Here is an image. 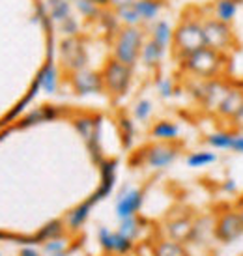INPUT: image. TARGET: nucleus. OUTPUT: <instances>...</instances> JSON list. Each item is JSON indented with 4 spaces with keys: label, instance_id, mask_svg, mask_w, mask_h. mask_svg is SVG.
<instances>
[{
    "label": "nucleus",
    "instance_id": "1",
    "mask_svg": "<svg viewBox=\"0 0 243 256\" xmlns=\"http://www.w3.org/2000/svg\"><path fill=\"white\" fill-rule=\"evenodd\" d=\"M202 21L200 17L193 15L191 10H186L178 26L174 28V38H172V50L176 52L180 60L196 52L198 49L206 47L204 43V32H202Z\"/></svg>",
    "mask_w": 243,
    "mask_h": 256
},
{
    "label": "nucleus",
    "instance_id": "2",
    "mask_svg": "<svg viewBox=\"0 0 243 256\" xmlns=\"http://www.w3.org/2000/svg\"><path fill=\"white\" fill-rule=\"evenodd\" d=\"M182 70L187 73L194 75L196 78H204V80H214V78H221L226 72L228 66V54H222L217 50L210 49V47H202L196 52L180 60Z\"/></svg>",
    "mask_w": 243,
    "mask_h": 256
},
{
    "label": "nucleus",
    "instance_id": "3",
    "mask_svg": "<svg viewBox=\"0 0 243 256\" xmlns=\"http://www.w3.org/2000/svg\"><path fill=\"white\" fill-rule=\"evenodd\" d=\"M144 47V36L142 30L138 26H124V28L118 32L114 42V58L122 64L133 66L138 62L140 58V52H142Z\"/></svg>",
    "mask_w": 243,
    "mask_h": 256
},
{
    "label": "nucleus",
    "instance_id": "4",
    "mask_svg": "<svg viewBox=\"0 0 243 256\" xmlns=\"http://www.w3.org/2000/svg\"><path fill=\"white\" fill-rule=\"evenodd\" d=\"M202 32H204V43L206 47L228 54L236 45V36L232 32V24L222 22L215 17H208L202 21Z\"/></svg>",
    "mask_w": 243,
    "mask_h": 256
},
{
    "label": "nucleus",
    "instance_id": "5",
    "mask_svg": "<svg viewBox=\"0 0 243 256\" xmlns=\"http://www.w3.org/2000/svg\"><path fill=\"white\" fill-rule=\"evenodd\" d=\"M131 70L129 66L118 62L116 58H110L105 68L101 70V78H103V88L105 92L110 94V98H122L126 96L129 84H131Z\"/></svg>",
    "mask_w": 243,
    "mask_h": 256
},
{
    "label": "nucleus",
    "instance_id": "6",
    "mask_svg": "<svg viewBox=\"0 0 243 256\" xmlns=\"http://www.w3.org/2000/svg\"><path fill=\"white\" fill-rule=\"evenodd\" d=\"M214 236L221 243H234L243 236V214L240 208H230L217 215L214 222Z\"/></svg>",
    "mask_w": 243,
    "mask_h": 256
},
{
    "label": "nucleus",
    "instance_id": "7",
    "mask_svg": "<svg viewBox=\"0 0 243 256\" xmlns=\"http://www.w3.org/2000/svg\"><path fill=\"white\" fill-rule=\"evenodd\" d=\"M60 60L66 72L75 73L79 70H84L86 50L79 36H70L60 43Z\"/></svg>",
    "mask_w": 243,
    "mask_h": 256
},
{
    "label": "nucleus",
    "instance_id": "8",
    "mask_svg": "<svg viewBox=\"0 0 243 256\" xmlns=\"http://www.w3.org/2000/svg\"><path fill=\"white\" fill-rule=\"evenodd\" d=\"M180 144L174 142H158L152 144L144 152V163L152 168H166L170 166L180 156Z\"/></svg>",
    "mask_w": 243,
    "mask_h": 256
},
{
    "label": "nucleus",
    "instance_id": "9",
    "mask_svg": "<svg viewBox=\"0 0 243 256\" xmlns=\"http://www.w3.org/2000/svg\"><path fill=\"white\" fill-rule=\"evenodd\" d=\"M144 192L136 187H124L122 192L116 198V215L118 219H128V217H136L138 210L142 208Z\"/></svg>",
    "mask_w": 243,
    "mask_h": 256
},
{
    "label": "nucleus",
    "instance_id": "10",
    "mask_svg": "<svg viewBox=\"0 0 243 256\" xmlns=\"http://www.w3.org/2000/svg\"><path fill=\"white\" fill-rule=\"evenodd\" d=\"M164 232H166V240H172V242H178L182 245H186V243H191L194 240L196 220L193 217L182 215V217L168 220L164 224Z\"/></svg>",
    "mask_w": 243,
    "mask_h": 256
},
{
    "label": "nucleus",
    "instance_id": "11",
    "mask_svg": "<svg viewBox=\"0 0 243 256\" xmlns=\"http://www.w3.org/2000/svg\"><path fill=\"white\" fill-rule=\"evenodd\" d=\"M70 82L75 94L79 96H88V94H100L103 92V78L101 73L92 72V70H79L75 73H70Z\"/></svg>",
    "mask_w": 243,
    "mask_h": 256
},
{
    "label": "nucleus",
    "instance_id": "12",
    "mask_svg": "<svg viewBox=\"0 0 243 256\" xmlns=\"http://www.w3.org/2000/svg\"><path fill=\"white\" fill-rule=\"evenodd\" d=\"M217 116L228 122H240L243 118V88L230 86L224 100L217 108Z\"/></svg>",
    "mask_w": 243,
    "mask_h": 256
},
{
    "label": "nucleus",
    "instance_id": "13",
    "mask_svg": "<svg viewBox=\"0 0 243 256\" xmlns=\"http://www.w3.org/2000/svg\"><path fill=\"white\" fill-rule=\"evenodd\" d=\"M98 242H100L101 249L105 252H114V254H128L133 249V242L122 236L120 232H112L107 226H101L98 230Z\"/></svg>",
    "mask_w": 243,
    "mask_h": 256
},
{
    "label": "nucleus",
    "instance_id": "14",
    "mask_svg": "<svg viewBox=\"0 0 243 256\" xmlns=\"http://www.w3.org/2000/svg\"><path fill=\"white\" fill-rule=\"evenodd\" d=\"M230 86L224 77L221 78H214V80H208L206 82V92H204V98H202V105L208 108V110H214L217 114V108L221 105V101L224 100L226 92L230 90Z\"/></svg>",
    "mask_w": 243,
    "mask_h": 256
},
{
    "label": "nucleus",
    "instance_id": "15",
    "mask_svg": "<svg viewBox=\"0 0 243 256\" xmlns=\"http://www.w3.org/2000/svg\"><path fill=\"white\" fill-rule=\"evenodd\" d=\"M152 136H156L159 142H174L180 136V128L174 122L159 120L152 128Z\"/></svg>",
    "mask_w": 243,
    "mask_h": 256
},
{
    "label": "nucleus",
    "instance_id": "16",
    "mask_svg": "<svg viewBox=\"0 0 243 256\" xmlns=\"http://www.w3.org/2000/svg\"><path fill=\"white\" fill-rule=\"evenodd\" d=\"M163 54H164V49L156 43L154 40H148V42L144 43L142 47V52H140V60H142V64L146 68H158L161 64V60H163Z\"/></svg>",
    "mask_w": 243,
    "mask_h": 256
},
{
    "label": "nucleus",
    "instance_id": "17",
    "mask_svg": "<svg viewBox=\"0 0 243 256\" xmlns=\"http://www.w3.org/2000/svg\"><path fill=\"white\" fill-rule=\"evenodd\" d=\"M238 0H215L214 4V17L222 22H234V17L238 14Z\"/></svg>",
    "mask_w": 243,
    "mask_h": 256
},
{
    "label": "nucleus",
    "instance_id": "18",
    "mask_svg": "<svg viewBox=\"0 0 243 256\" xmlns=\"http://www.w3.org/2000/svg\"><path fill=\"white\" fill-rule=\"evenodd\" d=\"M38 86H42L43 92L45 94H54L58 88V73H56V68L50 64H45L40 75H38Z\"/></svg>",
    "mask_w": 243,
    "mask_h": 256
},
{
    "label": "nucleus",
    "instance_id": "19",
    "mask_svg": "<svg viewBox=\"0 0 243 256\" xmlns=\"http://www.w3.org/2000/svg\"><path fill=\"white\" fill-rule=\"evenodd\" d=\"M172 38H174V30L170 28V24L166 21H158L152 28V40L159 43L164 50L172 47Z\"/></svg>",
    "mask_w": 243,
    "mask_h": 256
},
{
    "label": "nucleus",
    "instance_id": "20",
    "mask_svg": "<svg viewBox=\"0 0 243 256\" xmlns=\"http://www.w3.org/2000/svg\"><path fill=\"white\" fill-rule=\"evenodd\" d=\"M133 4H135L140 21H154L163 6L161 0H135Z\"/></svg>",
    "mask_w": 243,
    "mask_h": 256
},
{
    "label": "nucleus",
    "instance_id": "21",
    "mask_svg": "<svg viewBox=\"0 0 243 256\" xmlns=\"http://www.w3.org/2000/svg\"><path fill=\"white\" fill-rule=\"evenodd\" d=\"M92 206H94L92 200H86V202H82L80 206L72 210V212L68 214V226L72 228V230H79V228L84 224V220L88 219Z\"/></svg>",
    "mask_w": 243,
    "mask_h": 256
},
{
    "label": "nucleus",
    "instance_id": "22",
    "mask_svg": "<svg viewBox=\"0 0 243 256\" xmlns=\"http://www.w3.org/2000/svg\"><path fill=\"white\" fill-rule=\"evenodd\" d=\"M152 256H189L186 245L172 240H161V242L154 247V254Z\"/></svg>",
    "mask_w": 243,
    "mask_h": 256
},
{
    "label": "nucleus",
    "instance_id": "23",
    "mask_svg": "<svg viewBox=\"0 0 243 256\" xmlns=\"http://www.w3.org/2000/svg\"><path fill=\"white\" fill-rule=\"evenodd\" d=\"M234 136H236L234 131H217L206 136V142L214 150H230Z\"/></svg>",
    "mask_w": 243,
    "mask_h": 256
},
{
    "label": "nucleus",
    "instance_id": "24",
    "mask_svg": "<svg viewBox=\"0 0 243 256\" xmlns=\"http://www.w3.org/2000/svg\"><path fill=\"white\" fill-rule=\"evenodd\" d=\"M49 12L50 17L58 22H64L66 19L72 17V6L70 0H49Z\"/></svg>",
    "mask_w": 243,
    "mask_h": 256
},
{
    "label": "nucleus",
    "instance_id": "25",
    "mask_svg": "<svg viewBox=\"0 0 243 256\" xmlns=\"http://www.w3.org/2000/svg\"><path fill=\"white\" fill-rule=\"evenodd\" d=\"M217 161V156H215L214 152H193V154H189L186 159L187 166H191V168H202V166H210L212 163Z\"/></svg>",
    "mask_w": 243,
    "mask_h": 256
},
{
    "label": "nucleus",
    "instance_id": "26",
    "mask_svg": "<svg viewBox=\"0 0 243 256\" xmlns=\"http://www.w3.org/2000/svg\"><path fill=\"white\" fill-rule=\"evenodd\" d=\"M116 15H118V19H120L126 26H136V24L140 22V17H138V14H136V8L133 2L116 8Z\"/></svg>",
    "mask_w": 243,
    "mask_h": 256
},
{
    "label": "nucleus",
    "instance_id": "27",
    "mask_svg": "<svg viewBox=\"0 0 243 256\" xmlns=\"http://www.w3.org/2000/svg\"><path fill=\"white\" fill-rule=\"evenodd\" d=\"M75 128L79 129V133L82 135L86 142L92 146L94 138H96V128H98V124L96 120H90V118H79V120L75 122Z\"/></svg>",
    "mask_w": 243,
    "mask_h": 256
},
{
    "label": "nucleus",
    "instance_id": "28",
    "mask_svg": "<svg viewBox=\"0 0 243 256\" xmlns=\"http://www.w3.org/2000/svg\"><path fill=\"white\" fill-rule=\"evenodd\" d=\"M118 232H120L122 236L129 238L131 242H135L136 236H138V232H140V222H138V219H136V217H128V219H122Z\"/></svg>",
    "mask_w": 243,
    "mask_h": 256
},
{
    "label": "nucleus",
    "instance_id": "29",
    "mask_svg": "<svg viewBox=\"0 0 243 256\" xmlns=\"http://www.w3.org/2000/svg\"><path fill=\"white\" fill-rule=\"evenodd\" d=\"M133 112H135V118L138 122H146L152 114V103L148 100H140L135 105V110H133Z\"/></svg>",
    "mask_w": 243,
    "mask_h": 256
},
{
    "label": "nucleus",
    "instance_id": "30",
    "mask_svg": "<svg viewBox=\"0 0 243 256\" xmlns=\"http://www.w3.org/2000/svg\"><path fill=\"white\" fill-rule=\"evenodd\" d=\"M75 4H77L79 12L84 17H96V15L100 14V6H96L90 0H75Z\"/></svg>",
    "mask_w": 243,
    "mask_h": 256
},
{
    "label": "nucleus",
    "instance_id": "31",
    "mask_svg": "<svg viewBox=\"0 0 243 256\" xmlns=\"http://www.w3.org/2000/svg\"><path fill=\"white\" fill-rule=\"evenodd\" d=\"M52 116V112H49L47 108H40V110H34L32 114H28L24 120H22V128H26V126H32V124H38V122H43L45 118H49Z\"/></svg>",
    "mask_w": 243,
    "mask_h": 256
},
{
    "label": "nucleus",
    "instance_id": "32",
    "mask_svg": "<svg viewBox=\"0 0 243 256\" xmlns=\"http://www.w3.org/2000/svg\"><path fill=\"white\" fill-rule=\"evenodd\" d=\"M45 252H47V254H58V252H66V243L62 242L60 238L49 240V242H45Z\"/></svg>",
    "mask_w": 243,
    "mask_h": 256
},
{
    "label": "nucleus",
    "instance_id": "33",
    "mask_svg": "<svg viewBox=\"0 0 243 256\" xmlns=\"http://www.w3.org/2000/svg\"><path fill=\"white\" fill-rule=\"evenodd\" d=\"M60 232H62V222H50V224H47L45 226V230L42 232V236L49 242V240H54V238H58L60 236Z\"/></svg>",
    "mask_w": 243,
    "mask_h": 256
},
{
    "label": "nucleus",
    "instance_id": "34",
    "mask_svg": "<svg viewBox=\"0 0 243 256\" xmlns=\"http://www.w3.org/2000/svg\"><path fill=\"white\" fill-rule=\"evenodd\" d=\"M158 90L161 94V98H170V96H174V84H172L170 78H161V80H158Z\"/></svg>",
    "mask_w": 243,
    "mask_h": 256
},
{
    "label": "nucleus",
    "instance_id": "35",
    "mask_svg": "<svg viewBox=\"0 0 243 256\" xmlns=\"http://www.w3.org/2000/svg\"><path fill=\"white\" fill-rule=\"evenodd\" d=\"M60 26H62V32L68 34V38L77 36V32H79V24H77V21L73 19V15L70 17V19H66L64 22H60Z\"/></svg>",
    "mask_w": 243,
    "mask_h": 256
},
{
    "label": "nucleus",
    "instance_id": "36",
    "mask_svg": "<svg viewBox=\"0 0 243 256\" xmlns=\"http://www.w3.org/2000/svg\"><path fill=\"white\" fill-rule=\"evenodd\" d=\"M230 152H234V154H242L243 156V135L236 133L234 140H232V146H230Z\"/></svg>",
    "mask_w": 243,
    "mask_h": 256
},
{
    "label": "nucleus",
    "instance_id": "37",
    "mask_svg": "<svg viewBox=\"0 0 243 256\" xmlns=\"http://www.w3.org/2000/svg\"><path fill=\"white\" fill-rule=\"evenodd\" d=\"M21 256H40L36 249H32V247H26V249L21 250Z\"/></svg>",
    "mask_w": 243,
    "mask_h": 256
},
{
    "label": "nucleus",
    "instance_id": "38",
    "mask_svg": "<svg viewBox=\"0 0 243 256\" xmlns=\"http://www.w3.org/2000/svg\"><path fill=\"white\" fill-rule=\"evenodd\" d=\"M90 2H94L96 6H100V8L107 6V4H108V0H90Z\"/></svg>",
    "mask_w": 243,
    "mask_h": 256
},
{
    "label": "nucleus",
    "instance_id": "39",
    "mask_svg": "<svg viewBox=\"0 0 243 256\" xmlns=\"http://www.w3.org/2000/svg\"><path fill=\"white\" fill-rule=\"evenodd\" d=\"M50 256H68L66 252H58V254H50Z\"/></svg>",
    "mask_w": 243,
    "mask_h": 256
}]
</instances>
